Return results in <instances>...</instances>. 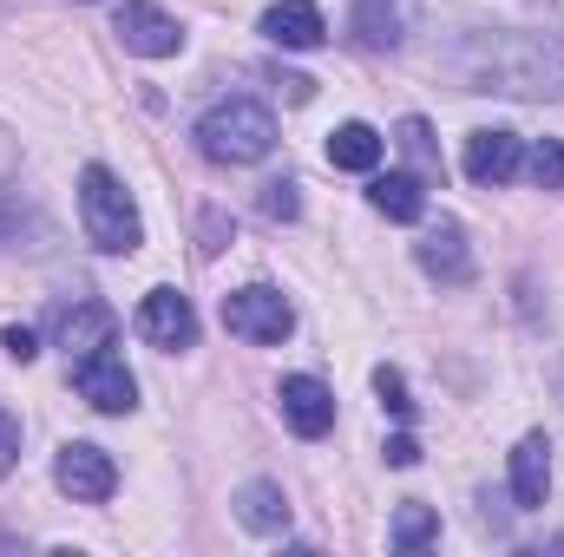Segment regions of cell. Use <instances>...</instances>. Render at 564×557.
I'll use <instances>...</instances> for the list:
<instances>
[{
  "mask_svg": "<svg viewBox=\"0 0 564 557\" xmlns=\"http://www.w3.org/2000/svg\"><path fill=\"white\" fill-rule=\"evenodd\" d=\"M112 33H119L126 53H139V59H171V53L184 46V26H177L158 0H126V7L112 13Z\"/></svg>",
  "mask_w": 564,
  "mask_h": 557,
  "instance_id": "obj_7",
  "label": "cell"
},
{
  "mask_svg": "<svg viewBox=\"0 0 564 557\" xmlns=\"http://www.w3.org/2000/svg\"><path fill=\"white\" fill-rule=\"evenodd\" d=\"M73 387H79V401L99 407V414H132V407H139V381H132V368H126L112 348L79 354V361H73Z\"/></svg>",
  "mask_w": 564,
  "mask_h": 557,
  "instance_id": "obj_6",
  "label": "cell"
},
{
  "mask_svg": "<svg viewBox=\"0 0 564 557\" xmlns=\"http://www.w3.org/2000/svg\"><path fill=\"white\" fill-rule=\"evenodd\" d=\"M263 40L282 46V53H315V46L328 40V20H322L315 0H276V7L263 13Z\"/></svg>",
  "mask_w": 564,
  "mask_h": 557,
  "instance_id": "obj_12",
  "label": "cell"
},
{
  "mask_svg": "<svg viewBox=\"0 0 564 557\" xmlns=\"http://www.w3.org/2000/svg\"><path fill=\"white\" fill-rule=\"evenodd\" d=\"M375 394H381V407L394 419H414V401H408V381H401V368H375Z\"/></svg>",
  "mask_w": 564,
  "mask_h": 557,
  "instance_id": "obj_24",
  "label": "cell"
},
{
  "mask_svg": "<svg viewBox=\"0 0 564 557\" xmlns=\"http://www.w3.org/2000/svg\"><path fill=\"white\" fill-rule=\"evenodd\" d=\"M368 204L388 223H421L426 217V177L421 171H375L368 177Z\"/></svg>",
  "mask_w": 564,
  "mask_h": 557,
  "instance_id": "obj_15",
  "label": "cell"
},
{
  "mask_svg": "<svg viewBox=\"0 0 564 557\" xmlns=\"http://www.w3.org/2000/svg\"><path fill=\"white\" fill-rule=\"evenodd\" d=\"M0 348H7L13 361H33V354H40V341H33V328H20V321H13V328H0Z\"/></svg>",
  "mask_w": 564,
  "mask_h": 557,
  "instance_id": "obj_26",
  "label": "cell"
},
{
  "mask_svg": "<svg viewBox=\"0 0 564 557\" xmlns=\"http://www.w3.org/2000/svg\"><path fill=\"white\" fill-rule=\"evenodd\" d=\"M276 407H282V419H289L302 439H322V433L335 426V394H328L315 374H282Z\"/></svg>",
  "mask_w": 564,
  "mask_h": 557,
  "instance_id": "obj_10",
  "label": "cell"
},
{
  "mask_svg": "<svg viewBox=\"0 0 564 557\" xmlns=\"http://www.w3.org/2000/svg\"><path fill=\"white\" fill-rule=\"evenodd\" d=\"M237 518L250 525V532H263V538H276V532H289V499H282V485L276 479H250L237 499Z\"/></svg>",
  "mask_w": 564,
  "mask_h": 557,
  "instance_id": "obj_17",
  "label": "cell"
},
{
  "mask_svg": "<svg viewBox=\"0 0 564 557\" xmlns=\"http://www.w3.org/2000/svg\"><path fill=\"white\" fill-rule=\"evenodd\" d=\"M414 459H421V439L414 433H394L388 439V466H414Z\"/></svg>",
  "mask_w": 564,
  "mask_h": 557,
  "instance_id": "obj_28",
  "label": "cell"
},
{
  "mask_svg": "<svg viewBox=\"0 0 564 557\" xmlns=\"http://www.w3.org/2000/svg\"><path fill=\"white\" fill-rule=\"evenodd\" d=\"M224 237H230V223H224V210H210V217H204V243H197V250H204V256H217V250H224Z\"/></svg>",
  "mask_w": 564,
  "mask_h": 557,
  "instance_id": "obj_27",
  "label": "cell"
},
{
  "mask_svg": "<svg viewBox=\"0 0 564 557\" xmlns=\"http://www.w3.org/2000/svg\"><path fill=\"white\" fill-rule=\"evenodd\" d=\"M459 164H466L473 184H506V177L525 171V139H519V132H499V125H492V132H473Z\"/></svg>",
  "mask_w": 564,
  "mask_h": 557,
  "instance_id": "obj_11",
  "label": "cell"
},
{
  "mask_svg": "<svg viewBox=\"0 0 564 557\" xmlns=\"http://www.w3.org/2000/svg\"><path fill=\"white\" fill-rule=\"evenodd\" d=\"M348 26H355V40H361L368 53H394V46H401V33H408L401 0H355Z\"/></svg>",
  "mask_w": 564,
  "mask_h": 557,
  "instance_id": "obj_16",
  "label": "cell"
},
{
  "mask_svg": "<svg viewBox=\"0 0 564 557\" xmlns=\"http://www.w3.org/2000/svg\"><path fill=\"white\" fill-rule=\"evenodd\" d=\"M545 492H552V439L545 433H525L512 446V505L519 512H539Z\"/></svg>",
  "mask_w": 564,
  "mask_h": 557,
  "instance_id": "obj_14",
  "label": "cell"
},
{
  "mask_svg": "<svg viewBox=\"0 0 564 557\" xmlns=\"http://www.w3.org/2000/svg\"><path fill=\"white\" fill-rule=\"evenodd\" d=\"M525 177L539 190H564V144L558 139H532L525 144Z\"/></svg>",
  "mask_w": 564,
  "mask_h": 557,
  "instance_id": "obj_22",
  "label": "cell"
},
{
  "mask_svg": "<svg viewBox=\"0 0 564 557\" xmlns=\"http://www.w3.org/2000/svg\"><path fill=\"white\" fill-rule=\"evenodd\" d=\"M112 341H119V315H112L106 302H73V308L59 315V348H66V361L99 354V348H112Z\"/></svg>",
  "mask_w": 564,
  "mask_h": 557,
  "instance_id": "obj_13",
  "label": "cell"
},
{
  "mask_svg": "<svg viewBox=\"0 0 564 557\" xmlns=\"http://www.w3.org/2000/svg\"><path fill=\"white\" fill-rule=\"evenodd\" d=\"M53 230H46V217L33 210V204H13V197H0V250H40Z\"/></svg>",
  "mask_w": 564,
  "mask_h": 557,
  "instance_id": "obj_19",
  "label": "cell"
},
{
  "mask_svg": "<svg viewBox=\"0 0 564 557\" xmlns=\"http://www.w3.org/2000/svg\"><path fill=\"white\" fill-rule=\"evenodd\" d=\"M197 151L210 157V164H263L270 151H276V119H270V106H257V99H217L204 119H197Z\"/></svg>",
  "mask_w": 564,
  "mask_h": 557,
  "instance_id": "obj_2",
  "label": "cell"
},
{
  "mask_svg": "<svg viewBox=\"0 0 564 557\" xmlns=\"http://www.w3.org/2000/svg\"><path fill=\"white\" fill-rule=\"evenodd\" d=\"M433 538H440V518H433L426 505H401V518H394L388 545H394V551H426Z\"/></svg>",
  "mask_w": 564,
  "mask_h": 557,
  "instance_id": "obj_21",
  "label": "cell"
},
{
  "mask_svg": "<svg viewBox=\"0 0 564 557\" xmlns=\"http://www.w3.org/2000/svg\"><path fill=\"white\" fill-rule=\"evenodd\" d=\"M139 335L151 341V348H171V354L197 348V308H191V295L151 288V295L139 302Z\"/></svg>",
  "mask_w": 564,
  "mask_h": 557,
  "instance_id": "obj_8",
  "label": "cell"
},
{
  "mask_svg": "<svg viewBox=\"0 0 564 557\" xmlns=\"http://www.w3.org/2000/svg\"><path fill=\"white\" fill-rule=\"evenodd\" d=\"M414 263H421L433 282H446V288H459V282H473V250H466V230L453 223V217H440V223H426L421 243H414Z\"/></svg>",
  "mask_w": 564,
  "mask_h": 557,
  "instance_id": "obj_9",
  "label": "cell"
},
{
  "mask_svg": "<svg viewBox=\"0 0 564 557\" xmlns=\"http://www.w3.org/2000/svg\"><path fill=\"white\" fill-rule=\"evenodd\" d=\"M13 459H20V419L0 407V479L13 472Z\"/></svg>",
  "mask_w": 564,
  "mask_h": 557,
  "instance_id": "obj_25",
  "label": "cell"
},
{
  "mask_svg": "<svg viewBox=\"0 0 564 557\" xmlns=\"http://www.w3.org/2000/svg\"><path fill=\"white\" fill-rule=\"evenodd\" d=\"M394 144L414 157V171H421L426 184L440 177V144H433V125H426V119H401V125H394Z\"/></svg>",
  "mask_w": 564,
  "mask_h": 557,
  "instance_id": "obj_20",
  "label": "cell"
},
{
  "mask_svg": "<svg viewBox=\"0 0 564 557\" xmlns=\"http://www.w3.org/2000/svg\"><path fill=\"white\" fill-rule=\"evenodd\" d=\"M53 479H59V492H66L73 505H106V499L119 492V466H112V452L93 446V439H66L59 459H53Z\"/></svg>",
  "mask_w": 564,
  "mask_h": 557,
  "instance_id": "obj_5",
  "label": "cell"
},
{
  "mask_svg": "<svg viewBox=\"0 0 564 557\" xmlns=\"http://www.w3.org/2000/svg\"><path fill=\"white\" fill-rule=\"evenodd\" d=\"M224 328L243 335V341H257V348H276L282 335L295 328V308H289L282 288L250 282V288H230V295H224Z\"/></svg>",
  "mask_w": 564,
  "mask_h": 557,
  "instance_id": "obj_4",
  "label": "cell"
},
{
  "mask_svg": "<svg viewBox=\"0 0 564 557\" xmlns=\"http://www.w3.org/2000/svg\"><path fill=\"white\" fill-rule=\"evenodd\" d=\"M381 151H388L381 132H375V125H361V119L328 132V164H335V171H375V164H381Z\"/></svg>",
  "mask_w": 564,
  "mask_h": 557,
  "instance_id": "obj_18",
  "label": "cell"
},
{
  "mask_svg": "<svg viewBox=\"0 0 564 557\" xmlns=\"http://www.w3.org/2000/svg\"><path fill=\"white\" fill-rule=\"evenodd\" d=\"M446 73L459 92H499V99H564V46L532 26H473L453 53Z\"/></svg>",
  "mask_w": 564,
  "mask_h": 557,
  "instance_id": "obj_1",
  "label": "cell"
},
{
  "mask_svg": "<svg viewBox=\"0 0 564 557\" xmlns=\"http://www.w3.org/2000/svg\"><path fill=\"white\" fill-rule=\"evenodd\" d=\"M79 223H86V243L106 250V256H132L144 243L139 204H132V190L106 164H86L79 171Z\"/></svg>",
  "mask_w": 564,
  "mask_h": 557,
  "instance_id": "obj_3",
  "label": "cell"
},
{
  "mask_svg": "<svg viewBox=\"0 0 564 557\" xmlns=\"http://www.w3.org/2000/svg\"><path fill=\"white\" fill-rule=\"evenodd\" d=\"M263 217H276V223L302 217V190H295V177H270V184H263Z\"/></svg>",
  "mask_w": 564,
  "mask_h": 557,
  "instance_id": "obj_23",
  "label": "cell"
}]
</instances>
